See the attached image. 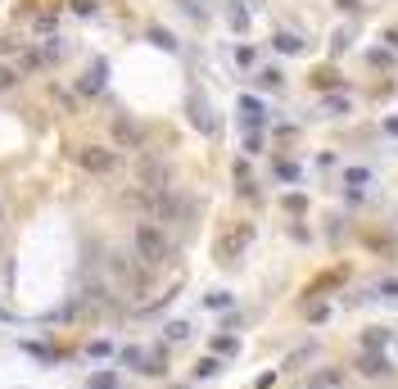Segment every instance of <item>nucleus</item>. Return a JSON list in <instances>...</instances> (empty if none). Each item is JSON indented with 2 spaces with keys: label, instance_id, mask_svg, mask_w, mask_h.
I'll return each instance as SVG.
<instances>
[{
  "label": "nucleus",
  "instance_id": "nucleus-1",
  "mask_svg": "<svg viewBox=\"0 0 398 389\" xmlns=\"http://www.w3.org/2000/svg\"><path fill=\"white\" fill-rule=\"evenodd\" d=\"M131 245H136V258L145 263V267H163V263L173 258V240H168L163 227H154V222H140Z\"/></svg>",
  "mask_w": 398,
  "mask_h": 389
},
{
  "label": "nucleus",
  "instance_id": "nucleus-2",
  "mask_svg": "<svg viewBox=\"0 0 398 389\" xmlns=\"http://www.w3.org/2000/svg\"><path fill=\"white\" fill-rule=\"evenodd\" d=\"M109 276H113V285H118L122 294H140L145 281H150V267L127 258V254H109Z\"/></svg>",
  "mask_w": 398,
  "mask_h": 389
},
{
  "label": "nucleus",
  "instance_id": "nucleus-3",
  "mask_svg": "<svg viewBox=\"0 0 398 389\" xmlns=\"http://www.w3.org/2000/svg\"><path fill=\"white\" fill-rule=\"evenodd\" d=\"M254 245V222H231V227L217 236V263H240L245 258V249Z\"/></svg>",
  "mask_w": 398,
  "mask_h": 389
},
{
  "label": "nucleus",
  "instance_id": "nucleus-4",
  "mask_svg": "<svg viewBox=\"0 0 398 389\" xmlns=\"http://www.w3.org/2000/svg\"><path fill=\"white\" fill-rule=\"evenodd\" d=\"M136 186L140 190H173V168L163 159H154V154H145V159L136 163Z\"/></svg>",
  "mask_w": 398,
  "mask_h": 389
},
{
  "label": "nucleus",
  "instance_id": "nucleus-5",
  "mask_svg": "<svg viewBox=\"0 0 398 389\" xmlns=\"http://www.w3.org/2000/svg\"><path fill=\"white\" fill-rule=\"evenodd\" d=\"M73 159L82 163L91 177H109L113 168H118V150H109V145H77Z\"/></svg>",
  "mask_w": 398,
  "mask_h": 389
},
{
  "label": "nucleus",
  "instance_id": "nucleus-6",
  "mask_svg": "<svg viewBox=\"0 0 398 389\" xmlns=\"http://www.w3.org/2000/svg\"><path fill=\"white\" fill-rule=\"evenodd\" d=\"M186 113H190V127L195 131L217 136V118H213V104L204 100V91H190V96H186Z\"/></svg>",
  "mask_w": 398,
  "mask_h": 389
},
{
  "label": "nucleus",
  "instance_id": "nucleus-7",
  "mask_svg": "<svg viewBox=\"0 0 398 389\" xmlns=\"http://www.w3.org/2000/svg\"><path fill=\"white\" fill-rule=\"evenodd\" d=\"M240 122H245V131H263V122H267V109H263V100L240 96Z\"/></svg>",
  "mask_w": 398,
  "mask_h": 389
},
{
  "label": "nucleus",
  "instance_id": "nucleus-8",
  "mask_svg": "<svg viewBox=\"0 0 398 389\" xmlns=\"http://www.w3.org/2000/svg\"><path fill=\"white\" fill-rule=\"evenodd\" d=\"M357 371H362V376H371V380H385L394 367H389L385 353H371V348H362V353H357Z\"/></svg>",
  "mask_w": 398,
  "mask_h": 389
},
{
  "label": "nucleus",
  "instance_id": "nucleus-9",
  "mask_svg": "<svg viewBox=\"0 0 398 389\" xmlns=\"http://www.w3.org/2000/svg\"><path fill=\"white\" fill-rule=\"evenodd\" d=\"M113 145L118 150H140V127L131 118H113Z\"/></svg>",
  "mask_w": 398,
  "mask_h": 389
},
{
  "label": "nucleus",
  "instance_id": "nucleus-10",
  "mask_svg": "<svg viewBox=\"0 0 398 389\" xmlns=\"http://www.w3.org/2000/svg\"><path fill=\"white\" fill-rule=\"evenodd\" d=\"M104 77H109V64H104V59H96V64L87 68V77H82V96H96V91H104Z\"/></svg>",
  "mask_w": 398,
  "mask_h": 389
},
{
  "label": "nucleus",
  "instance_id": "nucleus-11",
  "mask_svg": "<svg viewBox=\"0 0 398 389\" xmlns=\"http://www.w3.org/2000/svg\"><path fill=\"white\" fill-rule=\"evenodd\" d=\"M312 357H317V344H299L290 357H285V362H280V371H299L303 362H312Z\"/></svg>",
  "mask_w": 398,
  "mask_h": 389
},
{
  "label": "nucleus",
  "instance_id": "nucleus-12",
  "mask_svg": "<svg viewBox=\"0 0 398 389\" xmlns=\"http://www.w3.org/2000/svg\"><path fill=\"white\" fill-rule=\"evenodd\" d=\"M322 109H326V118H344L349 109H353V100L335 91V96H326V100H322Z\"/></svg>",
  "mask_w": 398,
  "mask_h": 389
},
{
  "label": "nucleus",
  "instance_id": "nucleus-13",
  "mask_svg": "<svg viewBox=\"0 0 398 389\" xmlns=\"http://www.w3.org/2000/svg\"><path fill=\"white\" fill-rule=\"evenodd\" d=\"M217 371H222V357H217V353H208V357L195 362V380H213Z\"/></svg>",
  "mask_w": 398,
  "mask_h": 389
},
{
  "label": "nucleus",
  "instance_id": "nucleus-14",
  "mask_svg": "<svg viewBox=\"0 0 398 389\" xmlns=\"http://www.w3.org/2000/svg\"><path fill=\"white\" fill-rule=\"evenodd\" d=\"M145 357H150V353H145L140 344H127V348L118 353V362H122V367H136V371H145Z\"/></svg>",
  "mask_w": 398,
  "mask_h": 389
},
{
  "label": "nucleus",
  "instance_id": "nucleus-15",
  "mask_svg": "<svg viewBox=\"0 0 398 389\" xmlns=\"http://www.w3.org/2000/svg\"><path fill=\"white\" fill-rule=\"evenodd\" d=\"M272 45H276L280 54H299V50H303V41H299L294 32H276V36H272Z\"/></svg>",
  "mask_w": 398,
  "mask_h": 389
},
{
  "label": "nucleus",
  "instance_id": "nucleus-16",
  "mask_svg": "<svg viewBox=\"0 0 398 389\" xmlns=\"http://www.w3.org/2000/svg\"><path fill=\"white\" fill-rule=\"evenodd\" d=\"M213 353L217 357H236L240 353V340L236 335H213Z\"/></svg>",
  "mask_w": 398,
  "mask_h": 389
},
{
  "label": "nucleus",
  "instance_id": "nucleus-17",
  "mask_svg": "<svg viewBox=\"0 0 398 389\" xmlns=\"http://www.w3.org/2000/svg\"><path fill=\"white\" fill-rule=\"evenodd\" d=\"M163 340H168V344H181V340H190V322H168V326H163Z\"/></svg>",
  "mask_w": 398,
  "mask_h": 389
},
{
  "label": "nucleus",
  "instance_id": "nucleus-18",
  "mask_svg": "<svg viewBox=\"0 0 398 389\" xmlns=\"http://www.w3.org/2000/svg\"><path fill=\"white\" fill-rule=\"evenodd\" d=\"M163 371H168V348H154L145 357V376H163Z\"/></svg>",
  "mask_w": 398,
  "mask_h": 389
},
{
  "label": "nucleus",
  "instance_id": "nucleus-19",
  "mask_svg": "<svg viewBox=\"0 0 398 389\" xmlns=\"http://www.w3.org/2000/svg\"><path fill=\"white\" fill-rule=\"evenodd\" d=\"M371 294L385 299V303H398V281H394V276H389V281H376V285H371Z\"/></svg>",
  "mask_w": 398,
  "mask_h": 389
},
{
  "label": "nucleus",
  "instance_id": "nucleus-20",
  "mask_svg": "<svg viewBox=\"0 0 398 389\" xmlns=\"http://www.w3.org/2000/svg\"><path fill=\"white\" fill-rule=\"evenodd\" d=\"M258 87H263V91H280V87H285L280 68H263V73H258Z\"/></svg>",
  "mask_w": 398,
  "mask_h": 389
},
{
  "label": "nucleus",
  "instance_id": "nucleus-21",
  "mask_svg": "<svg viewBox=\"0 0 398 389\" xmlns=\"http://www.w3.org/2000/svg\"><path fill=\"white\" fill-rule=\"evenodd\" d=\"M303 317H308L312 326H322V322H331V303H308V308H303Z\"/></svg>",
  "mask_w": 398,
  "mask_h": 389
},
{
  "label": "nucleus",
  "instance_id": "nucleus-22",
  "mask_svg": "<svg viewBox=\"0 0 398 389\" xmlns=\"http://www.w3.org/2000/svg\"><path fill=\"white\" fill-rule=\"evenodd\" d=\"M150 41L159 45V50H177V36L168 32V27H150Z\"/></svg>",
  "mask_w": 398,
  "mask_h": 389
},
{
  "label": "nucleus",
  "instance_id": "nucleus-23",
  "mask_svg": "<svg viewBox=\"0 0 398 389\" xmlns=\"http://www.w3.org/2000/svg\"><path fill=\"white\" fill-rule=\"evenodd\" d=\"M280 204H285V213H294V217H299V213H308V199H303V194H285V199H280Z\"/></svg>",
  "mask_w": 398,
  "mask_h": 389
},
{
  "label": "nucleus",
  "instance_id": "nucleus-24",
  "mask_svg": "<svg viewBox=\"0 0 398 389\" xmlns=\"http://www.w3.org/2000/svg\"><path fill=\"white\" fill-rule=\"evenodd\" d=\"M362 348H371V353H385V331H366V335H362Z\"/></svg>",
  "mask_w": 398,
  "mask_h": 389
},
{
  "label": "nucleus",
  "instance_id": "nucleus-25",
  "mask_svg": "<svg viewBox=\"0 0 398 389\" xmlns=\"http://www.w3.org/2000/svg\"><path fill=\"white\" fill-rule=\"evenodd\" d=\"M91 389H118V376H113V371H96V376H91Z\"/></svg>",
  "mask_w": 398,
  "mask_h": 389
},
{
  "label": "nucleus",
  "instance_id": "nucleus-26",
  "mask_svg": "<svg viewBox=\"0 0 398 389\" xmlns=\"http://www.w3.org/2000/svg\"><path fill=\"white\" fill-rule=\"evenodd\" d=\"M276 177H280V181H299V163L280 159V163H276Z\"/></svg>",
  "mask_w": 398,
  "mask_h": 389
},
{
  "label": "nucleus",
  "instance_id": "nucleus-27",
  "mask_svg": "<svg viewBox=\"0 0 398 389\" xmlns=\"http://www.w3.org/2000/svg\"><path fill=\"white\" fill-rule=\"evenodd\" d=\"M344 181L357 190V186H371V173H366V168H349V173H344Z\"/></svg>",
  "mask_w": 398,
  "mask_h": 389
},
{
  "label": "nucleus",
  "instance_id": "nucleus-28",
  "mask_svg": "<svg viewBox=\"0 0 398 389\" xmlns=\"http://www.w3.org/2000/svg\"><path fill=\"white\" fill-rule=\"evenodd\" d=\"M204 308H231V294H226V290H213V294H204Z\"/></svg>",
  "mask_w": 398,
  "mask_h": 389
},
{
  "label": "nucleus",
  "instance_id": "nucleus-29",
  "mask_svg": "<svg viewBox=\"0 0 398 389\" xmlns=\"http://www.w3.org/2000/svg\"><path fill=\"white\" fill-rule=\"evenodd\" d=\"M23 348H27L32 357H41V362H59V353H54V348H45V344H23Z\"/></svg>",
  "mask_w": 398,
  "mask_h": 389
},
{
  "label": "nucleus",
  "instance_id": "nucleus-30",
  "mask_svg": "<svg viewBox=\"0 0 398 389\" xmlns=\"http://www.w3.org/2000/svg\"><path fill=\"white\" fill-rule=\"evenodd\" d=\"M14 82H19V68L0 64V91H14Z\"/></svg>",
  "mask_w": 398,
  "mask_h": 389
},
{
  "label": "nucleus",
  "instance_id": "nucleus-31",
  "mask_svg": "<svg viewBox=\"0 0 398 389\" xmlns=\"http://www.w3.org/2000/svg\"><path fill=\"white\" fill-rule=\"evenodd\" d=\"M87 353H91V357H109V353H113V344H109V340H91Z\"/></svg>",
  "mask_w": 398,
  "mask_h": 389
},
{
  "label": "nucleus",
  "instance_id": "nucleus-32",
  "mask_svg": "<svg viewBox=\"0 0 398 389\" xmlns=\"http://www.w3.org/2000/svg\"><path fill=\"white\" fill-rule=\"evenodd\" d=\"M231 27H236V32H245V27H249V14H245V5H236V10H231Z\"/></svg>",
  "mask_w": 398,
  "mask_h": 389
},
{
  "label": "nucleus",
  "instance_id": "nucleus-33",
  "mask_svg": "<svg viewBox=\"0 0 398 389\" xmlns=\"http://www.w3.org/2000/svg\"><path fill=\"white\" fill-rule=\"evenodd\" d=\"M263 150V131H249L245 136V154H258Z\"/></svg>",
  "mask_w": 398,
  "mask_h": 389
},
{
  "label": "nucleus",
  "instance_id": "nucleus-34",
  "mask_svg": "<svg viewBox=\"0 0 398 389\" xmlns=\"http://www.w3.org/2000/svg\"><path fill=\"white\" fill-rule=\"evenodd\" d=\"M236 64H240V68L254 64V50H249V45H240V50H236Z\"/></svg>",
  "mask_w": 398,
  "mask_h": 389
},
{
  "label": "nucleus",
  "instance_id": "nucleus-35",
  "mask_svg": "<svg viewBox=\"0 0 398 389\" xmlns=\"http://www.w3.org/2000/svg\"><path fill=\"white\" fill-rule=\"evenodd\" d=\"M385 41H389V45H394V50H398V27H389V32H385Z\"/></svg>",
  "mask_w": 398,
  "mask_h": 389
},
{
  "label": "nucleus",
  "instance_id": "nucleus-36",
  "mask_svg": "<svg viewBox=\"0 0 398 389\" xmlns=\"http://www.w3.org/2000/svg\"><path fill=\"white\" fill-rule=\"evenodd\" d=\"M385 131H389V136H398V118H385Z\"/></svg>",
  "mask_w": 398,
  "mask_h": 389
},
{
  "label": "nucleus",
  "instance_id": "nucleus-37",
  "mask_svg": "<svg viewBox=\"0 0 398 389\" xmlns=\"http://www.w3.org/2000/svg\"><path fill=\"white\" fill-rule=\"evenodd\" d=\"M340 10H357V0H340Z\"/></svg>",
  "mask_w": 398,
  "mask_h": 389
},
{
  "label": "nucleus",
  "instance_id": "nucleus-38",
  "mask_svg": "<svg viewBox=\"0 0 398 389\" xmlns=\"http://www.w3.org/2000/svg\"><path fill=\"white\" fill-rule=\"evenodd\" d=\"M236 5H254V0H236Z\"/></svg>",
  "mask_w": 398,
  "mask_h": 389
},
{
  "label": "nucleus",
  "instance_id": "nucleus-39",
  "mask_svg": "<svg viewBox=\"0 0 398 389\" xmlns=\"http://www.w3.org/2000/svg\"><path fill=\"white\" fill-rule=\"evenodd\" d=\"M394 353H398V335H394Z\"/></svg>",
  "mask_w": 398,
  "mask_h": 389
}]
</instances>
